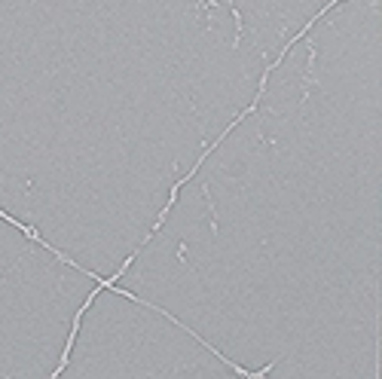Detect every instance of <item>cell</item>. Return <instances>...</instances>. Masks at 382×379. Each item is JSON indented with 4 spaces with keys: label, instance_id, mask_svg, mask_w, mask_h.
<instances>
[{
    "label": "cell",
    "instance_id": "cell-1",
    "mask_svg": "<svg viewBox=\"0 0 382 379\" xmlns=\"http://www.w3.org/2000/svg\"><path fill=\"white\" fill-rule=\"evenodd\" d=\"M101 291H104V288H101V281H95V291L89 294L86 300H98V294H101ZM123 297H126V300H131V303H138V306H147V300H141V297H138V294H135V297H131V291H126V294H123Z\"/></svg>",
    "mask_w": 382,
    "mask_h": 379
}]
</instances>
